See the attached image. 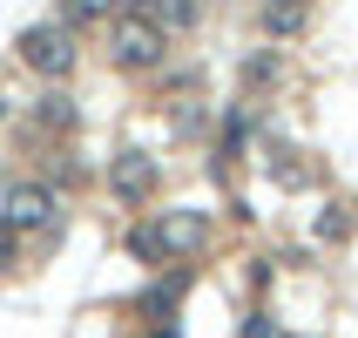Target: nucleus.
I'll return each instance as SVG.
<instances>
[{
    "instance_id": "nucleus-1",
    "label": "nucleus",
    "mask_w": 358,
    "mask_h": 338,
    "mask_svg": "<svg viewBox=\"0 0 358 338\" xmlns=\"http://www.w3.org/2000/svg\"><path fill=\"white\" fill-rule=\"evenodd\" d=\"M203 244H210V217H196V210H162V217H149V223L129 230V251H136L142 264H156V271L196 258Z\"/></svg>"
},
{
    "instance_id": "nucleus-2",
    "label": "nucleus",
    "mask_w": 358,
    "mask_h": 338,
    "mask_svg": "<svg viewBox=\"0 0 358 338\" xmlns=\"http://www.w3.org/2000/svg\"><path fill=\"white\" fill-rule=\"evenodd\" d=\"M162 55H169V27L156 14L129 7V14L108 20V61H115L122 75H149V68H162Z\"/></svg>"
},
{
    "instance_id": "nucleus-3",
    "label": "nucleus",
    "mask_w": 358,
    "mask_h": 338,
    "mask_svg": "<svg viewBox=\"0 0 358 338\" xmlns=\"http://www.w3.org/2000/svg\"><path fill=\"white\" fill-rule=\"evenodd\" d=\"M20 61H27L41 81L75 75V27H68V20H34V27L20 34Z\"/></svg>"
},
{
    "instance_id": "nucleus-4",
    "label": "nucleus",
    "mask_w": 358,
    "mask_h": 338,
    "mask_svg": "<svg viewBox=\"0 0 358 338\" xmlns=\"http://www.w3.org/2000/svg\"><path fill=\"white\" fill-rule=\"evenodd\" d=\"M55 217H61L55 183H7L0 190V223L7 230H48Z\"/></svg>"
},
{
    "instance_id": "nucleus-5",
    "label": "nucleus",
    "mask_w": 358,
    "mask_h": 338,
    "mask_svg": "<svg viewBox=\"0 0 358 338\" xmlns=\"http://www.w3.org/2000/svg\"><path fill=\"white\" fill-rule=\"evenodd\" d=\"M108 183H115L122 203H149V197H156V162L142 156V149H122L115 169H108Z\"/></svg>"
},
{
    "instance_id": "nucleus-6",
    "label": "nucleus",
    "mask_w": 358,
    "mask_h": 338,
    "mask_svg": "<svg viewBox=\"0 0 358 338\" xmlns=\"http://www.w3.org/2000/svg\"><path fill=\"white\" fill-rule=\"evenodd\" d=\"M271 183H278V190H304V183H311V162H304L298 149H278V156H271Z\"/></svg>"
},
{
    "instance_id": "nucleus-7",
    "label": "nucleus",
    "mask_w": 358,
    "mask_h": 338,
    "mask_svg": "<svg viewBox=\"0 0 358 338\" xmlns=\"http://www.w3.org/2000/svg\"><path fill=\"white\" fill-rule=\"evenodd\" d=\"M304 27V0H264V34H298Z\"/></svg>"
},
{
    "instance_id": "nucleus-8",
    "label": "nucleus",
    "mask_w": 358,
    "mask_h": 338,
    "mask_svg": "<svg viewBox=\"0 0 358 338\" xmlns=\"http://www.w3.org/2000/svg\"><path fill=\"white\" fill-rule=\"evenodd\" d=\"M122 0H61V20L68 27H88V20H115Z\"/></svg>"
},
{
    "instance_id": "nucleus-9",
    "label": "nucleus",
    "mask_w": 358,
    "mask_h": 338,
    "mask_svg": "<svg viewBox=\"0 0 358 338\" xmlns=\"http://www.w3.org/2000/svg\"><path fill=\"white\" fill-rule=\"evenodd\" d=\"M182 284H189L182 271H162V278L149 284V298H142V311H149V318H162V311H169V304L182 298Z\"/></svg>"
},
{
    "instance_id": "nucleus-10",
    "label": "nucleus",
    "mask_w": 358,
    "mask_h": 338,
    "mask_svg": "<svg viewBox=\"0 0 358 338\" xmlns=\"http://www.w3.org/2000/svg\"><path fill=\"white\" fill-rule=\"evenodd\" d=\"M34 122H41V129H75V101H68V95H41L34 101Z\"/></svg>"
},
{
    "instance_id": "nucleus-11",
    "label": "nucleus",
    "mask_w": 358,
    "mask_h": 338,
    "mask_svg": "<svg viewBox=\"0 0 358 338\" xmlns=\"http://www.w3.org/2000/svg\"><path fill=\"white\" fill-rule=\"evenodd\" d=\"M196 14H203L196 0H156V20H162V27H169V20H176V27H196Z\"/></svg>"
},
{
    "instance_id": "nucleus-12",
    "label": "nucleus",
    "mask_w": 358,
    "mask_h": 338,
    "mask_svg": "<svg viewBox=\"0 0 358 338\" xmlns=\"http://www.w3.org/2000/svg\"><path fill=\"white\" fill-rule=\"evenodd\" d=\"M345 230H352V210H345V203H331V210L318 217V237H345Z\"/></svg>"
},
{
    "instance_id": "nucleus-13",
    "label": "nucleus",
    "mask_w": 358,
    "mask_h": 338,
    "mask_svg": "<svg viewBox=\"0 0 358 338\" xmlns=\"http://www.w3.org/2000/svg\"><path fill=\"white\" fill-rule=\"evenodd\" d=\"M243 75L257 81V88H271V81L284 75V61H278V55H257V61H250V68H243Z\"/></svg>"
},
{
    "instance_id": "nucleus-14",
    "label": "nucleus",
    "mask_w": 358,
    "mask_h": 338,
    "mask_svg": "<svg viewBox=\"0 0 358 338\" xmlns=\"http://www.w3.org/2000/svg\"><path fill=\"white\" fill-rule=\"evenodd\" d=\"M14 237H20V230H7V223H0V271H14Z\"/></svg>"
},
{
    "instance_id": "nucleus-15",
    "label": "nucleus",
    "mask_w": 358,
    "mask_h": 338,
    "mask_svg": "<svg viewBox=\"0 0 358 338\" xmlns=\"http://www.w3.org/2000/svg\"><path fill=\"white\" fill-rule=\"evenodd\" d=\"M0 115H7V101H0Z\"/></svg>"
}]
</instances>
